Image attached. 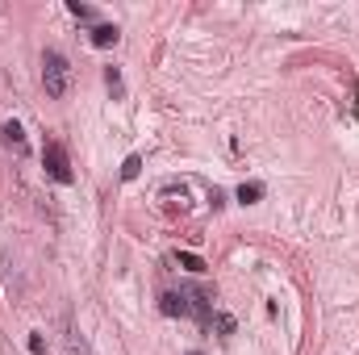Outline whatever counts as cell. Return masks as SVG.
<instances>
[{"label": "cell", "mask_w": 359, "mask_h": 355, "mask_svg": "<svg viewBox=\"0 0 359 355\" xmlns=\"http://www.w3.org/2000/svg\"><path fill=\"white\" fill-rule=\"evenodd\" d=\"M67 8H72V17H80V21H92V17H96V8H92V4H80V0H72Z\"/></svg>", "instance_id": "9"}, {"label": "cell", "mask_w": 359, "mask_h": 355, "mask_svg": "<svg viewBox=\"0 0 359 355\" xmlns=\"http://www.w3.org/2000/svg\"><path fill=\"white\" fill-rule=\"evenodd\" d=\"M188 355H201V351H188Z\"/></svg>", "instance_id": "14"}, {"label": "cell", "mask_w": 359, "mask_h": 355, "mask_svg": "<svg viewBox=\"0 0 359 355\" xmlns=\"http://www.w3.org/2000/svg\"><path fill=\"white\" fill-rule=\"evenodd\" d=\"M42 168H46V176L55 180V184H72V180H76L72 159H67V147H63L59 138H50V142L42 147Z\"/></svg>", "instance_id": "3"}, {"label": "cell", "mask_w": 359, "mask_h": 355, "mask_svg": "<svg viewBox=\"0 0 359 355\" xmlns=\"http://www.w3.org/2000/svg\"><path fill=\"white\" fill-rule=\"evenodd\" d=\"M138 172H142V159H138V155H130V159L121 163V180H134Z\"/></svg>", "instance_id": "8"}, {"label": "cell", "mask_w": 359, "mask_h": 355, "mask_svg": "<svg viewBox=\"0 0 359 355\" xmlns=\"http://www.w3.org/2000/svg\"><path fill=\"white\" fill-rule=\"evenodd\" d=\"M259 196H264V184H259V180H251V184H238V201H243V205H255Z\"/></svg>", "instance_id": "6"}, {"label": "cell", "mask_w": 359, "mask_h": 355, "mask_svg": "<svg viewBox=\"0 0 359 355\" xmlns=\"http://www.w3.org/2000/svg\"><path fill=\"white\" fill-rule=\"evenodd\" d=\"M159 309L168 314V318H192V322H201V326H213V297L205 293V288H180V293H163L159 297Z\"/></svg>", "instance_id": "1"}, {"label": "cell", "mask_w": 359, "mask_h": 355, "mask_svg": "<svg viewBox=\"0 0 359 355\" xmlns=\"http://www.w3.org/2000/svg\"><path fill=\"white\" fill-rule=\"evenodd\" d=\"M0 134H4V147H13L17 155H25V151H29V142H25V130H21L17 121H4V126H0Z\"/></svg>", "instance_id": "4"}, {"label": "cell", "mask_w": 359, "mask_h": 355, "mask_svg": "<svg viewBox=\"0 0 359 355\" xmlns=\"http://www.w3.org/2000/svg\"><path fill=\"white\" fill-rule=\"evenodd\" d=\"M104 84H109L113 96H126V84H121V72L117 67H104Z\"/></svg>", "instance_id": "7"}, {"label": "cell", "mask_w": 359, "mask_h": 355, "mask_svg": "<svg viewBox=\"0 0 359 355\" xmlns=\"http://www.w3.org/2000/svg\"><path fill=\"white\" fill-rule=\"evenodd\" d=\"M29 351H34V355H42V351H46V343H42V335H29Z\"/></svg>", "instance_id": "12"}, {"label": "cell", "mask_w": 359, "mask_h": 355, "mask_svg": "<svg viewBox=\"0 0 359 355\" xmlns=\"http://www.w3.org/2000/svg\"><path fill=\"white\" fill-rule=\"evenodd\" d=\"M180 264L188 267V272H205V264H201V260H196V255H180Z\"/></svg>", "instance_id": "11"}, {"label": "cell", "mask_w": 359, "mask_h": 355, "mask_svg": "<svg viewBox=\"0 0 359 355\" xmlns=\"http://www.w3.org/2000/svg\"><path fill=\"white\" fill-rule=\"evenodd\" d=\"M213 326H217L222 335H234V318H230V314H222V309L213 314Z\"/></svg>", "instance_id": "10"}, {"label": "cell", "mask_w": 359, "mask_h": 355, "mask_svg": "<svg viewBox=\"0 0 359 355\" xmlns=\"http://www.w3.org/2000/svg\"><path fill=\"white\" fill-rule=\"evenodd\" d=\"M117 38H121V34H117V25H109V21L92 25V46H100V51H104V46H117Z\"/></svg>", "instance_id": "5"}, {"label": "cell", "mask_w": 359, "mask_h": 355, "mask_svg": "<svg viewBox=\"0 0 359 355\" xmlns=\"http://www.w3.org/2000/svg\"><path fill=\"white\" fill-rule=\"evenodd\" d=\"M42 88H46L50 100H63L67 88H72V63L59 51H46L42 55Z\"/></svg>", "instance_id": "2"}, {"label": "cell", "mask_w": 359, "mask_h": 355, "mask_svg": "<svg viewBox=\"0 0 359 355\" xmlns=\"http://www.w3.org/2000/svg\"><path fill=\"white\" fill-rule=\"evenodd\" d=\"M355 92H359V84H355ZM355 117H359V100H355Z\"/></svg>", "instance_id": "13"}]
</instances>
